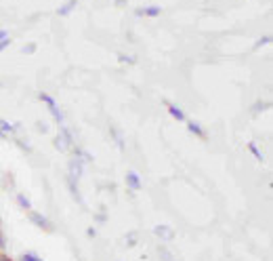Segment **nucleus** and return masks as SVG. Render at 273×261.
Returning a JSON list of instances; mask_svg holds the SVG:
<instances>
[{"mask_svg":"<svg viewBox=\"0 0 273 261\" xmlns=\"http://www.w3.org/2000/svg\"><path fill=\"white\" fill-rule=\"evenodd\" d=\"M3 38H7V30H0V40Z\"/></svg>","mask_w":273,"mask_h":261,"instance_id":"24","label":"nucleus"},{"mask_svg":"<svg viewBox=\"0 0 273 261\" xmlns=\"http://www.w3.org/2000/svg\"><path fill=\"white\" fill-rule=\"evenodd\" d=\"M118 59H120V61H122V63H132V61H134V59H132V57H126V55H120V57H118Z\"/></svg>","mask_w":273,"mask_h":261,"instance_id":"20","label":"nucleus"},{"mask_svg":"<svg viewBox=\"0 0 273 261\" xmlns=\"http://www.w3.org/2000/svg\"><path fill=\"white\" fill-rule=\"evenodd\" d=\"M5 247H7V243H5V236L0 234V251H5Z\"/></svg>","mask_w":273,"mask_h":261,"instance_id":"22","label":"nucleus"},{"mask_svg":"<svg viewBox=\"0 0 273 261\" xmlns=\"http://www.w3.org/2000/svg\"><path fill=\"white\" fill-rule=\"evenodd\" d=\"M34 51H36V45H34V42H30V45L24 47V51H21V53H26V55H28V53H34Z\"/></svg>","mask_w":273,"mask_h":261,"instance_id":"18","label":"nucleus"},{"mask_svg":"<svg viewBox=\"0 0 273 261\" xmlns=\"http://www.w3.org/2000/svg\"><path fill=\"white\" fill-rule=\"evenodd\" d=\"M166 107H168V114H170L174 120H179V122H183V120H185V112L181 110L179 105H174V103H166Z\"/></svg>","mask_w":273,"mask_h":261,"instance_id":"7","label":"nucleus"},{"mask_svg":"<svg viewBox=\"0 0 273 261\" xmlns=\"http://www.w3.org/2000/svg\"><path fill=\"white\" fill-rule=\"evenodd\" d=\"M86 234H88V238H93V236H97V230H95V228H88Z\"/></svg>","mask_w":273,"mask_h":261,"instance_id":"21","label":"nucleus"},{"mask_svg":"<svg viewBox=\"0 0 273 261\" xmlns=\"http://www.w3.org/2000/svg\"><path fill=\"white\" fill-rule=\"evenodd\" d=\"M17 202H19L21 207H24V209H28V211L32 209V202H30V200L26 198V196H24V194H19V196H17Z\"/></svg>","mask_w":273,"mask_h":261,"instance_id":"13","label":"nucleus"},{"mask_svg":"<svg viewBox=\"0 0 273 261\" xmlns=\"http://www.w3.org/2000/svg\"><path fill=\"white\" fill-rule=\"evenodd\" d=\"M248 150H250V154H252V156H255L259 162H263V160H265V158H263V154H261V150L257 147V143H252V141H250V143H248Z\"/></svg>","mask_w":273,"mask_h":261,"instance_id":"11","label":"nucleus"},{"mask_svg":"<svg viewBox=\"0 0 273 261\" xmlns=\"http://www.w3.org/2000/svg\"><path fill=\"white\" fill-rule=\"evenodd\" d=\"M265 107H269V103H263V101H259V103L255 105V112H257V110H265Z\"/></svg>","mask_w":273,"mask_h":261,"instance_id":"19","label":"nucleus"},{"mask_svg":"<svg viewBox=\"0 0 273 261\" xmlns=\"http://www.w3.org/2000/svg\"><path fill=\"white\" fill-rule=\"evenodd\" d=\"M269 42H271V36H263L261 40H257V45H255V49H261L263 45H269Z\"/></svg>","mask_w":273,"mask_h":261,"instance_id":"15","label":"nucleus"},{"mask_svg":"<svg viewBox=\"0 0 273 261\" xmlns=\"http://www.w3.org/2000/svg\"><path fill=\"white\" fill-rule=\"evenodd\" d=\"M21 261H40V259H38L34 253H26L24 257H21Z\"/></svg>","mask_w":273,"mask_h":261,"instance_id":"17","label":"nucleus"},{"mask_svg":"<svg viewBox=\"0 0 273 261\" xmlns=\"http://www.w3.org/2000/svg\"><path fill=\"white\" fill-rule=\"evenodd\" d=\"M0 137H7V135H5V133H3V130H0Z\"/></svg>","mask_w":273,"mask_h":261,"instance_id":"25","label":"nucleus"},{"mask_svg":"<svg viewBox=\"0 0 273 261\" xmlns=\"http://www.w3.org/2000/svg\"><path fill=\"white\" fill-rule=\"evenodd\" d=\"M0 130H3L5 135H11V133H15V126H13V124H9L7 120H0Z\"/></svg>","mask_w":273,"mask_h":261,"instance_id":"12","label":"nucleus"},{"mask_svg":"<svg viewBox=\"0 0 273 261\" xmlns=\"http://www.w3.org/2000/svg\"><path fill=\"white\" fill-rule=\"evenodd\" d=\"M30 219H32V221H34L40 230H47V232H51V230H53V223L47 219V217H42V215H38V213H34V211L30 213Z\"/></svg>","mask_w":273,"mask_h":261,"instance_id":"4","label":"nucleus"},{"mask_svg":"<svg viewBox=\"0 0 273 261\" xmlns=\"http://www.w3.org/2000/svg\"><path fill=\"white\" fill-rule=\"evenodd\" d=\"M162 13V9L160 7H145V9H136V15H145V17H158Z\"/></svg>","mask_w":273,"mask_h":261,"instance_id":"9","label":"nucleus"},{"mask_svg":"<svg viewBox=\"0 0 273 261\" xmlns=\"http://www.w3.org/2000/svg\"><path fill=\"white\" fill-rule=\"evenodd\" d=\"M72 143H74V139H72V135H70V130H67V128H61L59 135L55 137V147H57L59 152H63V150H67V147H72Z\"/></svg>","mask_w":273,"mask_h":261,"instance_id":"2","label":"nucleus"},{"mask_svg":"<svg viewBox=\"0 0 273 261\" xmlns=\"http://www.w3.org/2000/svg\"><path fill=\"white\" fill-rule=\"evenodd\" d=\"M126 185H128L130 190H134V192H139V190L143 188V183H141V177L136 175L134 171H128V173H126Z\"/></svg>","mask_w":273,"mask_h":261,"instance_id":"5","label":"nucleus"},{"mask_svg":"<svg viewBox=\"0 0 273 261\" xmlns=\"http://www.w3.org/2000/svg\"><path fill=\"white\" fill-rule=\"evenodd\" d=\"M158 253H160V257H162L164 261H174V259H172V255L168 253V249H164V247H160V251H158Z\"/></svg>","mask_w":273,"mask_h":261,"instance_id":"14","label":"nucleus"},{"mask_svg":"<svg viewBox=\"0 0 273 261\" xmlns=\"http://www.w3.org/2000/svg\"><path fill=\"white\" fill-rule=\"evenodd\" d=\"M9 45H11V38H9V36H7V38H3V40H0V53H3V51H5V49H7Z\"/></svg>","mask_w":273,"mask_h":261,"instance_id":"16","label":"nucleus"},{"mask_svg":"<svg viewBox=\"0 0 273 261\" xmlns=\"http://www.w3.org/2000/svg\"><path fill=\"white\" fill-rule=\"evenodd\" d=\"M82 177V158L74 156L70 160V166H67V179H72V181H78Z\"/></svg>","mask_w":273,"mask_h":261,"instance_id":"3","label":"nucleus"},{"mask_svg":"<svg viewBox=\"0 0 273 261\" xmlns=\"http://www.w3.org/2000/svg\"><path fill=\"white\" fill-rule=\"evenodd\" d=\"M76 5H78V0H67L65 5H61L59 9H57V15H61V17H65V15H70L74 9H76Z\"/></svg>","mask_w":273,"mask_h":261,"instance_id":"8","label":"nucleus"},{"mask_svg":"<svg viewBox=\"0 0 273 261\" xmlns=\"http://www.w3.org/2000/svg\"><path fill=\"white\" fill-rule=\"evenodd\" d=\"M40 101L42 103H47V107H49V110H51V114H53V118L61 124L63 122V114H61V110H59V107H57V103H55V99L51 97V95H47V93H40Z\"/></svg>","mask_w":273,"mask_h":261,"instance_id":"1","label":"nucleus"},{"mask_svg":"<svg viewBox=\"0 0 273 261\" xmlns=\"http://www.w3.org/2000/svg\"><path fill=\"white\" fill-rule=\"evenodd\" d=\"M187 128H189V133H193V135H198V137H206V133H204L202 126H200L198 122H187Z\"/></svg>","mask_w":273,"mask_h":261,"instance_id":"10","label":"nucleus"},{"mask_svg":"<svg viewBox=\"0 0 273 261\" xmlns=\"http://www.w3.org/2000/svg\"><path fill=\"white\" fill-rule=\"evenodd\" d=\"M153 234L158 238H162V240H172V238H174V230L168 228V226H155L153 228Z\"/></svg>","mask_w":273,"mask_h":261,"instance_id":"6","label":"nucleus"},{"mask_svg":"<svg viewBox=\"0 0 273 261\" xmlns=\"http://www.w3.org/2000/svg\"><path fill=\"white\" fill-rule=\"evenodd\" d=\"M0 261H13L11 257H7V255H0Z\"/></svg>","mask_w":273,"mask_h":261,"instance_id":"23","label":"nucleus"}]
</instances>
